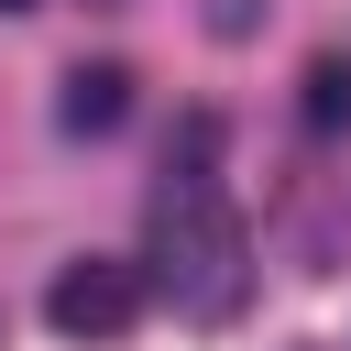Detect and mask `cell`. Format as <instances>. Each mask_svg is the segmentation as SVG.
<instances>
[{
	"instance_id": "6da1fadb",
	"label": "cell",
	"mask_w": 351,
	"mask_h": 351,
	"mask_svg": "<svg viewBox=\"0 0 351 351\" xmlns=\"http://www.w3.org/2000/svg\"><path fill=\"white\" fill-rule=\"evenodd\" d=\"M208 154H219V121L197 110L176 132V154H165V186H154V252H143V274H154V296L176 318H230L241 285H252V241H241V219H230V197L208 176Z\"/></svg>"
},
{
	"instance_id": "7a4b0ae2",
	"label": "cell",
	"mask_w": 351,
	"mask_h": 351,
	"mask_svg": "<svg viewBox=\"0 0 351 351\" xmlns=\"http://www.w3.org/2000/svg\"><path fill=\"white\" fill-rule=\"evenodd\" d=\"M143 296H154L143 263H121V252H77V263L44 285V318H55L66 340H121V329L143 318Z\"/></svg>"
},
{
	"instance_id": "3957f363",
	"label": "cell",
	"mask_w": 351,
	"mask_h": 351,
	"mask_svg": "<svg viewBox=\"0 0 351 351\" xmlns=\"http://www.w3.org/2000/svg\"><path fill=\"white\" fill-rule=\"evenodd\" d=\"M121 110H132V66H66V99H55L66 132H110Z\"/></svg>"
},
{
	"instance_id": "277c9868",
	"label": "cell",
	"mask_w": 351,
	"mask_h": 351,
	"mask_svg": "<svg viewBox=\"0 0 351 351\" xmlns=\"http://www.w3.org/2000/svg\"><path fill=\"white\" fill-rule=\"evenodd\" d=\"M351 121V66H307V132H340Z\"/></svg>"
},
{
	"instance_id": "5b68a950",
	"label": "cell",
	"mask_w": 351,
	"mask_h": 351,
	"mask_svg": "<svg viewBox=\"0 0 351 351\" xmlns=\"http://www.w3.org/2000/svg\"><path fill=\"white\" fill-rule=\"evenodd\" d=\"M0 11H33V0H0Z\"/></svg>"
}]
</instances>
